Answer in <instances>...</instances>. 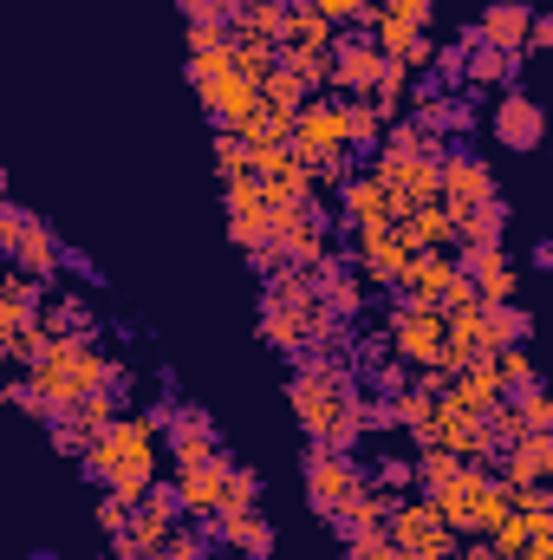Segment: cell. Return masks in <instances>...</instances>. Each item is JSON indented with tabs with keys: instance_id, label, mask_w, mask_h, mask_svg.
Here are the masks:
<instances>
[{
	"instance_id": "1",
	"label": "cell",
	"mask_w": 553,
	"mask_h": 560,
	"mask_svg": "<svg viewBox=\"0 0 553 560\" xmlns=\"http://www.w3.org/2000/svg\"><path fill=\"white\" fill-rule=\"evenodd\" d=\"M358 372L339 365V359H299L286 398H293V418L299 430L319 443V450H352L365 430H358Z\"/></svg>"
},
{
	"instance_id": "2",
	"label": "cell",
	"mask_w": 553,
	"mask_h": 560,
	"mask_svg": "<svg viewBox=\"0 0 553 560\" xmlns=\"http://www.w3.org/2000/svg\"><path fill=\"white\" fill-rule=\"evenodd\" d=\"M26 385L39 392V405H46V418H66L79 398H92V392H131V372L118 365V359H105L92 339H46V352L26 365Z\"/></svg>"
},
{
	"instance_id": "3",
	"label": "cell",
	"mask_w": 553,
	"mask_h": 560,
	"mask_svg": "<svg viewBox=\"0 0 553 560\" xmlns=\"http://www.w3.org/2000/svg\"><path fill=\"white\" fill-rule=\"evenodd\" d=\"M156 463H163V436H156L150 411H118V418L85 443V469L118 502H138L143 489L156 482Z\"/></svg>"
},
{
	"instance_id": "4",
	"label": "cell",
	"mask_w": 553,
	"mask_h": 560,
	"mask_svg": "<svg viewBox=\"0 0 553 560\" xmlns=\"http://www.w3.org/2000/svg\"><path fill=\"white\" fill-rule=\"evenodd\" d=\"M332 326H339V319H326V306H319L306 268H286V261L268 268V280H261V339H268V346L306 359Z\"/></svg>"
},
{
	"instance_id": "5",
	"label": "cell",
	"mask_w": 553,
	"mask_h": 560,
	"mask_svg": "<svg viewBox=\"0 0 553 560\" xmlns=\"http://www.w3.org/2000/svg\"><path fill=\"white\" fill-rule=\"evenodd\" d=\"M430 509H436V522L449 528V535H489L502 515H508V482L489 469V463H462L436 495H430Z\"/></svg>"
},
{
	"instance_id": "6",
	"label": "cell",
	"mask_w": 553,
	"mask_h": 560,
	"mask_svg": "<svg viewBox=\"0 0 553 560\" xmlns=\"http://www.w3.org/2000/svg\"><path fill=\"white\" fill-rule=\"evenodd\" d=\"M268 248H274V261H286V268H319L332 255L326 215L313 202H268Z\"/></svg>"
},
{
	"instance_id": "7",
	"label": "cell",
	"mask_w": 553,
	"mask_h": 560,
	"mask_svg": "<svg viewBox=\"0 0 553 560\" xmlns=\"http://www.w3.org/2000/svg\"><path fill=\"white\" fill-rule=\"evenodd\" d=\"M385 352L398 359V365H423V372H436V352H443V313L436 306H423V300H398L391 313H385Z\"/></svg>"
},
{
	"instance_id": "8",
	"label": "cell",
	"mask_w": 553,
	"mask_h": 560,
	"mask_svg": "<svg viewBox=\"0 0 553 560\" xmlns=\"http://www.w3.org/2000/svg\"><path fill=\"white\" fill-rule=\"evenodd\" d=\"M436 202H443L449 215H462V209L502 202V183H495V170H489L475 150H443V156H436Z\"/></svg>"
},
{
	"instance_id": "9",
	"label": "cell",
	"mask_w": 553,
	"mask_h": 560,
	"mask_svg": "<svg viewBox=\"0 0 553 560\" xmlns=\"http://www.w3.org/2000/svg\"><path fill=\"white\" fill-rule=\"evenodd\" d=\"M365 489V469L352 463V450H306V502L326 515V522H339L345 515V502Z\"/></svg>"
},
{
	"instance_id": "10",
	"label": "cell",
	"mask_w": 553,
	"mask_h": 560,
	"mask_svg": "<svg viewBox=\"0 0 553 560\" xmlns=\"http://www.w3.org/2000/svg\"><path fill=\"white\" fill-rule=\"evenodd\" d=\"M385 541L398 548L404 560H416V555H443L449 560V528L436 522V509H430V495H398L391 502V515H385Z\"/></svg>"
},
{
	"instance_id": "11",
	"label": "cell",
	"mask_w": 553,
	"mask_h": 560,
	"mask_svg": "<svg viewBox=\"0 0 553 560\" xmlns=\"http://www.w3.org/2000/svg\"><path fill=\"white\" fill-rule=\"evenodd\" d=\"M430 392H436V405H449V411H462V418H489V411L502 405L495 352H482V359L462 365V372H430Z\"/></svg>"
},
{
	"instance_id": "12",
	"label": "cell",
	"mask_w": 553,
	"mask_h": 560,
	"mask_svg": "<svg viewBox=\"0 0 553 560\" xmlns=\"http://www.w3.org/2000/svg\"><path fill=\"white\" fill-rule=\"evenodd\" d=\"M416 450H449L456 463H495V436H489V423L482 418H462V411H449V405H436L430 423L411 436Z\"/></svg>"
},
{
	"instance_id": "13",
	"label": "cell",
	"mask_w": 553,
	"mask_h": 560,
	"mask_svg": "<svg viewBox=\"0 0 553 560\" xmlns=\"http://www.w3.org/2000/svg\"><path fill=\"white\" fill-rule=\"evenodd\" d=\"M326 66H332V72H326V85H332L339 98H372L391 59H385L372 39H358V33H339V39H332V52H326Z\"/></svg>"
},
{
	"instance_id": "14",
	"label": "cell",
	"mask_w": 553,
	"mask_h": 560,
	"mask_svg": "<svg viewBox=\"0 0 553 560\" xmlns=\"http://www.w3.org/2000/svg\"><path fill=\"white\" fill-rule=\"evenodd\" d=\"M378 183L391 189V209L411 215V209H430L436 202V156H398V150H378Z\"/></svg>"
},
{
	"instance_id": "15",
	"label": "cell",
	"mask_w": 553,
	"mask_h": 560,
	"mask_svg": "<svg viewBox=\"0 0 553 560\" xmlns=\"http://www.w3.org/2000/svg\"><path fill=\"white\" fill-rule=\"evenodd\" d=\"M156 423V436H169V456H176V469H189V463H202V456H215L222 443H215V423L209 411H196V405H156L150 411Z\"/></svg>"
},
{
	"instance_id": "16",
	"label": "cell",
	"mask_w": 553,
	"mask_h": 560,
	"mask_svg": "<svg viewBox=\"0 0 553 560\" xmlns=\"http://www.w3.org/2000/svg\"><path fill=\"white\" fill-rule=\"evenodd\" d=\"M235 469H242V463H228L222 450L202 456V463H189V469H176V502H183V515H215V509L228 502V489H235Z\"/></svg>"
},
{
	"instance_id": "17",
	"label": "cell",
	"mask_w": 553,
	"mask_h": 560,
	"mask_svg": "<svg viewBox=\"0 0 553 560\" xmlns=\"http://www.w3.org/2000/svg\"><path fill=\"white\" fill-rule=\"evenodd\" d=\"M411 125H423L430 138H462V131H475V105L462 98V92H443V85H416L411 92Z\"/></svg>"
},
{
	"instance_id": "18",
	"label": "cell",
	"mask_w": 553,
	"mask_h": 560,
	"mask_svg": "<svg viewBox=\"0 0 553 560\" xmlns=\"http://www.w3.org/2000/svg\"><path fill=\"white\" fill-rule=\"evenodd\" d=\"M462 275L475 287V306H508V300H521V268H515L502 248H469V255H462Z\"/></svg>"
},
{
	"instance_id": "19",
	"label": "cell",
	"mask_w": 553,
	"mask_h": 560,
	"mask_svg": "<svg viewBox=\"0 0 553 560\" xmlns=\"http://www.w3.org/2000/svg\"><path fill=\"white\" fill-rule=\"evenodd\" d=\"M306 275H313V293H319L326 319H345V326H352V319L365 313V287H372V280L358 275V268H345V261H332V255H326V261H319V268H306Z\"/></svg>"
},
{
	"instance_id": "20",
	"label": "cell",
	"mask_w": 553,
	"mask_h": 560,
	"mask_svg": "<svg viewBox=\"0 0 553 560\" xmlns=\"http://www.w3.org/2000/svg\"><path fill=\"white\" fill-rule=\"evenodd\" d=\"M352 255H358V275L378 280V287H391L398 268L411 261V248L398 242V229H391V222H365V229H352Z\"/></svg>"
},
{
	"instance_id": "21",
	"label": "cell",
	"mask_w": 553,
	"mask_h": 560,
	"mask_svg": "<svg viewBox=\"0 0 553 560\" xmlns=\"http://www.w3.org/2000/svg\"><path fill=\"white\" fill-rule=\"evenodd\" d=\"M541 125H548V118H541V105H534L528 92H515V85H508V92H495L489 131H495L502 150H534V143H541Z\"/></svg>"
},
{
	"instance_id": "22",
	"label": "cell",
	"mask_w": 553,
	"mask_h": 560,
	"mask_svg": "<svg viewBox=\"0 0 553 560\" xmlns=\"http://www.w3.org/2000/svg\"><path fill=\"white\" fill-rule=\"evenodd\" d=\"M7 255H13V275L39 280V287L59 275V261H66L59 235H52V229H46L39 215H20V235H13V248H7Z\"/></svg>"
},
{
	"instance_id": "23",
	"label": "cell",
	"mask_w": 553,
	"mask_h": 560,
	"mask_svg": "<svg viewBox=\"0 0 553 560\" xmlns=\"http://www.w3.org/2000/svg\"><path fill=\"white\" fill-rule=\"evenodd\" d=\"M462 275V261L449 255V248H436V255H411L404 268H398V300H423V306H436L443 293H449V280Z\"/></svg>"
},
{
	"instance_id": "24",
	"label": "cell",
	"mask_w": 553,
	"mask_h": 560,
	"mask_svg": "<svg viewBox=\"0 0 553 560\" xmlns=\"http://www.w3.org/2000/svg\"><path fill=\"white\" fill-rule=\"evenodd\" d=\"M528 26H534V7H528V0H495V7H482V20L469 26V46H495V52H521V39H528Z\"/></svg>"
},
{
	"instance_id": "25",
	"label": "cell",
	"mask_w": 553,
	"mask_h": 560,
	"mask_svg": "<svg viewBox=\"0 0 553 560\" xmlns=\"http://www.w3.org/2000/svg\"><path fill=\"white\" fill-rule=\"evenodd\" d=\"M339 215H345L352 229H365V222H398L391 189L378 183V170H352V176L339 183Z\"/></svg>"
},
{
	"instance_id": "26",
	"label": "cell",
	"mask_w": 553,
	"mask_h": 560,
	"mask_svg": "<svg viewBox=\"0 0 553 560\" xmlns=\"http://www.w3.org/2000/svg\"><path fill=\"white\" fill-rule=\"evenodd\" d=\"M215 541H222L228 555H242V560L274 555V528H268L261 509H222V515H215Z\"/></svg>"
},
{
	"instance_id": "27",
	"label": "cell",
	"mask_w": 553,
	"mask_h": 560,
	"mask_svg": "<svg viewBox=\"0 0 553 560\" xmlns=\"http://www.w3.org/2000/svg\"><path fill=\"white\" fill-rule=\"evenodd\" d=\"M495 463H502V482H548L553 476V436L548 430H528V436L502 443Z\"/></svg>"
},
{
	"instance_id": "28",
	"label": "cell",
	"mask_w": 553,
	"mask_h": 560,
	"mask_svg": "<svg viewBox=\"0 0 553 560\" xmlns=\"http://www.w3.org/2000/svg\"><path fill=\"white\" fill-rule=\"evenodd\" d=\"M521 79V52H495V46H469L462 52V85L475 92H508Z\"/></svg>"
},
{
	"instance_id": "29",
	"label": "cell",
	"mask_w": 553,
	"mask_h": 560,
	"mask_svg": "<svg viewBox=\"0 0 553 560\" xmlns=\"http://www.w3.org/2000/svg\"><path fill=\"white\" fill-rule=\"evenodd\" d=\"M502 229H508V202H482V209H462L449 215V242L469 255V248H502Z\"/></svg>"
},
{
	"instance_id": "30",
	"label": "cell",
	"mask_w": 553,
	"mask_h": 560,
	"mask_svg": "<svg viewBox=\"0 0 553 560\" xmlns=\"http://www.w3.org/2000/svg\"><path fill=\"white\" fill-rule=\"evenodd\" d=\"M339 26H326L306 0H286V20H280V52H332Z\"/></svg>"
},
{
	"instance_id": "31",
	"label": "cell",
	"mask_w": 553,
	"mask_h": 560,
	"mask_svg": "<svg viewBox=\"0 0 553 560\" xmlns=\"http://www.w3.org/2000/svg\"><path fill=\"white\" fill-rule=\"evenodd\" d=\"M391 229H398V242H404L411 255H436V248H456V242H449V209H443V202H430V209H411V215H398Z\"/></svg>"
},
{
	"instance_id": "32",
	"label": "cell",
	"mask_w": 553,
	"mask_h": 560,
	"mask_svg": "<svg viewBox=\"0 0 553 560\" xmlns=\"http://www.w3.org/2000/svg\"><path fill=\"white\" fill-rule=\"evenodd\" d=\"M385 405H391V430L416 436V430L430 423V411H436V392H430V378H416V385H404V392H391Z\"/></svg>"
},
{
	"instance_id": "33",
	"label": "cell",
	"mask_w": 553,
	"mask_h": 560,
	"mask_svg": "<svg viewBox=\"0 0 553 560\" xmlns=\"http://www.w3.org/2000/svg\"><path fill=\"white\" fill-rule=\"evenodd\" d=\"M39 332H46V339H92V313H85V300H79V293L52 300V306L39 313Z\"/></svg>"
},
{
	"instance_id": "34",
	"label": "cell",
	"mask_w": 553,
	"mask_h": 560,
	"mask_svg": "<svg viewBox=\"0 0 553 560\" xmlns=\"http://www.w3.org/2000/svg\"><path fill=\"white\" fill-rule=\"evenodd\" d=\"M339 118H345V143H352V150H378L385 118H378L372 98H339Z\"/></svg>"
},
{
	"instance_id": "35",
	"label": "cell",
	"mask_w": 553,
	"mask_h": 560,
	"mask_svg": "<svg viewBox=\"0 0 553 560\" xmlns=\"http://www.w3.org/2000/svg\"><path fill=\"white\" fill-rule=\"evenodd\" d=\"M495 378H502V398H515V392L541 385V372H534V359H528V339H521V346H502V352H495Z\"/></svg>"
},
{
	"instance_id": "36",
	"label": "cell",
	"mask_w": 553,
	"mask_h": 560,
	"mask_svg": "<svg viewBox=\"0 0 553 560\" xmlns=\"http://www.w3.org/2000/svg\"><path fill=\"white\" fill-rule=\"evenodd\" d=\"M255 92H261V112H274V118H293V112H299V105H306V92H299V79H293V72H268V79H261V85H255Z\"/></svg>"
},
{
	"instance_id": "37",
	"label": "cell",
	"mask_w": 553,
	"mask_h": 560,
	"mask_svg": "<svg viewBox=\"0 0 553 560\" xmlns=\"http://www.w3.org/2000/svg\"><path fill=\"white\" fill-rule=\"evenodd\" d=\"M280 72H293V79H299V92H306V98H319V85H326V72H332V66H326V52H280Z\"/></svg>"
},
{
	"instance_id": "38",
	"label": "cell",
	"mask_w": 553,
	"mask_h": 560,
	"mask_svg": "<svg viewBox=\"0 0 553 560\" xmlns=\"http://www.w3.org/2000/svg\"><path fill=\"white\" fill-rule=\"evenodd\" d=\"M46 352V332H39V319H20L7 339H0V359H13V365H33Z\"/></svg>"
},
{
	"instance_id": "39",
	"label": "cell",
	"mask_w": 553,
	"mask_h": 560,
	"mask_svg": "<svg viewBox=\"0 0 553 560\" xmlns=\"http://www.w3.org/2000/svg\"><path fill=\"white\" fill-rule=\"evenodd\" d=\"M508 411H515V423H521V430H553V398L541 392V385L515 392V405H508Z\"/></svg>"
},
{
	"instance_id": "40",
	"label": "cell",
	"mask_w": 553,
	"mask_h": 560,
	"mask_svg": "<svg viewBox=\"0 0 553 560\" xmlns=\"http://www.w3.org/2000/svg\"><path fill=\"white\" fill-rule=\"evenodd\" d=\"M235 138L248 143V150H268V143H286V118H274V112H255Z\"/></svg>"
},
{
	"instance_id": "41",
	"label": "cell",
	"mask_w": 553,
	"mask_h": 560,
	"mask_svg": "<svg viewBox=\"0 0 553 560\" xmlns=\"http://www.w3.org/2000/svg\"><path fill=\"white\" fill-rule=\"evenodd\" d=\"M215 170H222V183H242V176H248V150H242L235 131H222V138H215Z\"/></svg>"
},
{
	"instance_id": "42",
	"label": "cell",
	"mask_w": 553,
	"mask_h": 560,
	"mask_svg": "<svg viewBox=\"0 0 553 560\" xmlns=\"http://www.w3.org/2000/svg\"><path fill=\"white\" fill-rule=\"evenodd\" d=\"M222 46H235L228 20H189V52H222Z\"/></svg>"
},
{
	"instance_id": "43",
	"label": "cell",
	"mask_w": 553,
	"mask_h": 560,
	"mask_svg": "<svg viewBox=\"0 0 553 560\" xmlns=\"http://www.w3.org/2000/svg\"><path fill=\"white\" fill-rule=\"evenodd\" d=\"M365 482L385 489V495H398V489H411V463H404V456H385L378 469H365Z\"/></svg>"
},
{
	"instance_id": "44",
	"label": "cell",
	"mask_w": 553,
	"mask_h": 560,
	"mask_svg": "<svg viewBox=\"0 0 553 560\" xmlns=\"http://www.w3.org/2000/svg\"><path fill=\"white\" fill-rule=\"evenodd\" d=\"M306 7H313V13H319L326 26H345V20H365V13H372L378 0H306Z\"/></svg>"
},
{
	"instance_id": "45",
	"label": "cell",
	"mask_w": 553,
	"mask_h": 560,
	"mask_svg": "<svg viewBox=\"0 0 553 560\" xmlns=\"http://www.w3.org/2000/svg\"><path fill=\"white\" fill-rule=\"evenodd\" d=\"M404 385H411V378H404L398 359H378V365H372V392H378V398H391V392H404Z\"/></svg>"
},
{
	"instance_id": "46",
	"label": "cell",
	"mask_w": 553,
	"mask_h": 560,
	"mask_svg": "<svg viewBox=\"0 0 553 560\" xmlns=\"http://www.w3.org/2000/svg\"><path fill=\"white\" fill-rule=\"evenodd\" d=\"M98 528H105V535L118 541V535L131 528V502H118V495H105V502H98Z\"/></svg>"
},
{
	"instance_id": "47",
	"label": "cell",
	"mask_w": 553,
	"mask_h": 560,
	"mask_svg": "<svg viewBox=\"0 0 553 560\" xmlns=\"http://www.w3.org/2000/svg\"><path fill=\"white\" fill-rule=\"evenodd\" d=\"M163 560H209V541H202V535H189V528H176V535H169V548H163Z\"/></svg>"
},
{
	"instance_id": "48",
	"label": "cell",
	"mask_w": 553,
	"mask_h": 560,
	"mask_svg": "<svg viewBox=\"0 0 553 560\" xmlns=\"http://www.w3.org/2000/svg\"><path fill=\"white\" fill-rule=\"evenodd\" d=\"M7 405H13V411H26V418H46V405H39V392H33L26 378H20V385H7Z\"/></svg>"
},
{
	"instance_id": "49",
	"label": "cell",
	"mask_w": 553,
	"mask_h": 560,
	"mask_svg": "<svg viewBox=\"0 0 553 560\" xmlns=\"http://www.w3.org/2000/svg\"><path fill=\"white\" fill-rule=\"evenodd\" d=\"M385 13H398V20H411V26H430V0H385Z\"/></svg>"
},
{
	"instance_id": "50",
	"label": "cell",
	"mask_w": 553,
	"mask_h": 560,
	"mask_svg": "<svg viewBox=\"0 0 553 560\" xmlns=\"http://www.w3.org/2000/svg\"><path fill=\"white\" fill-rule=\"evenodd\" d=\"M515 560H553V522H548V528H534V535L521 541V555H515Z\"/></svg>"
},
{
	"instance_id": "51",
	"label": "cell",
	"mask_w": 553,
	"mask_h": 560,
	"mask_svg": "<svg viewBox=\"0 0 553 560\" xmlns=\"http://www.w3.org/2000/svg\"><path fill=\"white\" fill-rule=\"evenodd\" d=\"M183 20H228V0H176Z\"/></svg>"
},
{
	"instance_id": "52",
	"label": "cell",
	"mask_w": 553,
	"mask_h": 560,
	"mask_svg": "<svg viewBox=\"0 0 553 560\" xmlns=\"http://www.w3.org/2000/svg\"><path fill=\"white\" fill-rule=\"evenodd\" d=\"M548 46H553V20L534 13V26H528V39H521V59H528V52H548Z\"/></svg>"
},
{
	"instance_id": "53",
	"label": "cell",
	"mask_w": 553,
	"mask_h": 560,
	"mask_svg": "<svg viewBox=\"0 0 553 560\" xmlns=\"http://www.w3.org/2000/svg\"><path fill=\"white\" fill-rule=\"evenodd\" d=\"M13 235H20V209H13V202H7V209H0V255H7V248H13Z\"/></svg>"
},
{
	"instance_id": "54",
	"label": "cell",
	"mask_w": 553,
	"mask_h": 560,
	"mask_svg": "<svg viewBox=\"0 0 553 560\" xmlns=\"http://www.w3.org/2000/svg\"><path fill=\"white\" fill-rule=\"evenodd\" d=\"M13 332V313H7V293H0V339Z\"/></svg>"
},
{
	"instance_id": "55",
	"label": "cell",
	"mask_w": 553,
	"mask_h": 560,
	"mask_svg": "<svg viewBox=\"0 0 553 560\" xmlns=\"http://www.w3.org/2000/svg\"><path fill=\"white\" fill-rule=\"evenodd\" d=\"M0 209H7V176H0Z\"/></svg>"
},
{
	"instance_id": "56",
	"label": "cell",
	"mask_w": 553,
	"mask_h": 560,
	"mask_svg": "<svg viewBox=\"0 0 553 560\" xmlns=\"http://www.w3.org/2000/svg\"><path fill=\"white\" fill-rule=\"evenodd\" d=\"M228 7H255V0H228Z\"/></svg>"
}]
</instances>
